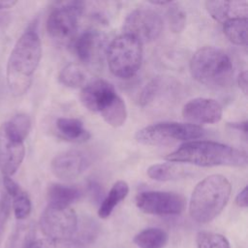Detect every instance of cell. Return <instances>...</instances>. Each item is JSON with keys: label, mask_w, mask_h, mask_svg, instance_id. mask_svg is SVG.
Segmentation results:
<instances>
[{"label": "cell", "mask_w": 248, "mask_h": 248, "mask_svg": "<svg viewBox=\"0 0 248 248\" xmlns=\"http://www.w3.org/2000/svg\"><path fill=\"white\" fill-rule=\"evenodd\" d=\"M79 99L84 108L99 113L112 127L122 126L127 118V108L113 85L104 79H96L84 85Z\"/></svg>", "instance_id": "277c9868"}, {"label": "cell", "mask_w": 248, "mask_h": 248, "mask_svg": "<svg viewBox=\"0 0 248 248\" xmlns=\"http://www.w3.org/2000/svg\"><path fill=\"white\" fill-rule=\"evenodd\" d=\"M235 203L239 207H247V187L246 186L235 197Z\"/></svg>", "instance_id": "1f68e13d"}, {"label": "cell", "mask_w": 248, "mask_h": 248, "mask_svg": "<svg viewBox=\"0 0 248 248\" xmlns=\"http://www.w3.org/2000/svg\"><path fill=\"white\" fill-rule=\"evenodd\" d=\"M9 130L18 139L25 140L30 129H31V119L25 113H18L12 117L10 120L6 121Z\"/></svg>", "instance_id": "4316f807"}, {"label": "cell", "mask_w": 248, "mask_h": 248, "mask_svg": "<svg viewBox=\"0 0 248 248\" xmlns=\"http://www.w3.org/2000/svg\"><path fill=\"white\" fill-rule=\"evenodd\" d=\"M29 248H82L81 244L73 239L41 238L35 240Z\"/></svg>", "instance_id": "f546056e"}, {"label": "cell", "mask_w": 248, "mask_h": 248, "mask_svg": "<svg viewBox=\"0 0 248 248\" xmlns=\"http://www.w3.org/2000/svg\"><path fill=\"white\" fill-rule=\"evenodd\" d=\"M42 57V44L34 30L25 31L16 42L6 67L7 84L15 96L29 89L32 78Z\"/></svg>", "instance_id": "6da1fadb"}, {"label": "cell", "mask_w": 248, "mask_h": 248, "mask_svg": "<svg viewBox=\"0 0 248 248\" xmlns=\"http://www.w3.org/2000/svg\"><path fill=\"white\" fill-rule=\"evenodd\" d=\"M223 31L226 37L234 45L246 46L247 44V17H231L223 22Z\"/></svg>", "instance_id": "7402d4cb"}, {"label": "cell", "mask_w": 248, "mask_h": 248, "mask_svg": "<svg viewBox=\"0 0 248 248\" xmlns=\"http://www.w3.org/2000/svg\"><path fill=\"white\" fill-rule=\"evenodd\" d=\"M59 81L68 87L78 88L84 86L86 82V74L77 64L71 63L63 67L58 76Z\"/></svg>", "instance_id": "cb8c5ba5"}, {"label": "cell", "mask_w": 248, "mask_h": 248, "mask_svg": "<svg viewBox=\"0 0 248 248\" xmlns=\"http://www.w3.org/2000/svg\"><path fill=\"white\" fill-rule=\"evenodd\" d=\"M90 166V160L83 152L70 150L55 156L50 169L52 173L62 180H72L80 176Z\"/></svg>", "instance_id": "5bb4252c"}, {"label": "cell", "mask_w": 248, "mask_h": 248, "mask_svg": "<svg viewBox=\"0 0 248 248\" xmlns=\"http://www.w3.org/2000/svg\"><path fill=\"white\" fill-rule=\"evenodd\" d=\"M167 85H169V83L165 78L160 77L154 78L141 90L139 98L140 105L141 107H145L154 102L156 98L162 95L164 90L167 88Z\"/></svg>", "instance_id": "d4e9b609"}, {"label": "cell", "mask_w": 248, "mask_h": 248, "mask_svg": "<svg viewBox=\"0 0 248 248\" xmlns=\"http://www.w3.org/2000/svg\"><path fill=\"white\" fill-rule=\"evenodd\" d=\"M169 5L170 7L167 11V17L170 28L173 33H180L186 25V13L177 3L170 2Z\"/></svg>", "instance_id": "83f0119b"}, {"label": "cell", "mask_w": 248, "mask_h": 248, "mask_svg": "<svg viewBox=\"0 0 248 248\" xmlns=\"http://www.w3.org/2000/svg\"><path fill=\"white\" fill-rule=\"evenodd\" d=\"M232 128H234L238 131L243 132L244 134L247 133V122L246 121H242V122H233V123H230L229 124Z\"/></svg>", "instance_id": "836d02e7"}, {"label": "cell", "mask_w": 248, "mask_h": 248, "mask_svg": "<svg viewBox=\"0 0 248 248\" xmlns=\"http://www.w3.org/2000/svg\"><path fill=\"white\" fill-rule=\"evenodd\" d=\"M222 106L209 98H195L187 102L182 108V116L190 124H213L221 120Z\"/></svg>", "instance_id": "4fadbf2b"}, {"label": "cell", "mask_w": 248, "mask_h": 248, "mask_svg": "<svg viewBox=\"0 0 248 248\" xmlns=\"http://www.w3.org/2000/svg\"><path fill=\"white\" fill-rule=\"evenodd\" d=\"M128 193V183L124 180L116 181L100 204V207L98 209L99 217L102 219L108 218L112 213L114 208L127 197Z\"/></svg>", "instance_id": "d6986e66"}, {"label": "cell", "mask_w": 248, "mask_h": 248, "mask_svg": "<svg viewBox=\"0 0 248 248\" xmlns=\"http://www.w3.org/2000/svg\"><path fill=\"white\" fill-rule=\"evenodd\" d=\"M17 2L15 0H0V11L13 8Z\"/></svg>", "instance_id": "e575fe53"}, {"label": "cell", "mask_w": 248, "mask_h": 248, "mask_svg": "<svg viewBox=\"0 0 248 248\" xmlns=\"http://www.w3.org/2000/svg\"><path fill=\"white\" fill-rule=\"evenodd\" d=\"M136 205L146 214L178 215L185 209V199L180 194L173 192L145 191L138 194Z\"/></svg>", "instance_id": "30bf717a"}, {"label": "cell", "mask_w": 248, "mask_h": 248, "mask_svg": "<svg viewBox=\"0 0 248 248\" xmlns=\"http://www.w3.org/2000/svg\"><path fill=\"white\" fill-rule=\"evenodd\" d=\"M109 71L123 79L133 78L140 68L142 61L141 43L128 34H121L109 44L107 51Z\"/></svg>", "instance_id": "8992f818"}, {"label": "cell", "mask_w": 248, "mask_h": 248, "mask_svg": "<svg viewBox=\"0 0 248 248\" xmlns=\"http://www.w3.org/2000/svg\"><path fill=\"white\" fill-rule=\"evenodd\" d=\"M169 241L168 233L160 228H147L134 237V242L140 248H163Z\"/></svg>", "instance_id": "44dd1931"}, {"label": "cell", "mask_w": 248, "mask_h": 248, "mask_svg": "<svg viewBox=\"0 0 248 248\" xmlns=\"http://www.w3.org/2000/svg\"><path fill=\"white\" fill-rule=\"evenodd\" d=\"M12 208L14 215L17 220H24L29 216L32 209V204L26 192L21 190L12 198Z\"/></svg>", "instance_id": "f1b7e54d"}, {"label": "cell", "mask_w": 248, "mask_h": 248, "mask_svg": "<svg viewBox=\"0 0 248 248\" xmlns=\"http://www.w3.org/2000/svg\"><path fill=\"white\" fill-rule=\"evenodd\" d=\"M25 156L24 140L16 137L7 123L0 125V170L3 176L14 175Z\"/></svg>", "instance_id": "7c38bea8"}, {"label": "cell", "mask_w": 248, "mask_h": 248, "mask_svg": "<svg viewBox=\"0 0 248 248\" xmlns=\"http://www.w3.org/2000/svg\"><path fill=\"white\" fill-rule=\"evenodd\" d=\"M198 248H230V242L226 236L211 232H200L197 234Z\"/></svg>", "instance_id": "484cf974"}, {"label": "cell", "mask_w": 248, "mask_h": 248, "mask_svg": "<svg viewBox=\"0 0 248 248\" xmlns=\"http://www.w3.org/2000/svg\"><path fill=\"white\" fill-rule=\"evenodd\" d=\"M189 173L185 167L173 162L154 164L147 169V175L157 181L178 180L187 177Z\"/></svg>", "instance_id": "2e32d148"}, {"label": "cell", "mask_w": 248, "mask_h": 248, "mask_svg": "<svg viewBox=\"0 0 248 248\" xmlns=\"http://www.w3.org/2000/svg\"><path fill=\"white\" fill-rule=\"evenodd\" d=\"M56 128L64 139L71 141L82 142L90 138V133L78 118L60 117L56 120Z\"/></svg>", "instance_id": "ac0fdd59"}, {"label": "cell", "mask_w": 248, "mask_h": 248, "mask_svg": "<svg viewBox=\"0 0 248 248\" xmlns=\"http://www.w3.org/2000/svg\"><path fill=\"white\" fill-rule=\"evenodd\" d=\"M36 230L32 223L18 225L9 236L5 248H29L36 240Z\"/></svg>", "instance_id": "603a6c76"}, {"label": "cell", "mask_w": 248, "mask_h": 248, "mask_svg": "<svg viewBox=\"0 0 248 248\" xmlns=\"http://www.w3.org/2000/svg\"><path fill=\"white\" fill-rule=\"evenodd\" d=\"M194 79L211 88H224L232 80V63L229 55L214 46L198 49L190 60Z\"/></svg>", "instance_id": "5b68a950"}, {"label": "cell", "mask_w": 248, "mask_h": 248, "mask_svg": "<svg viewBox=\"0 0 248 248\" xmlns=\"http://www.w3.org/2000/svg\"><path fill=\"white\" fill-rule=\"evenodd\" d=\"M204 129L199 125L179 122H160L146 126L136 134V140L145 145H168L192 141L202 138Z\"/></svg>", "instance_id": "52a82bcc"}, {"label": "cell", "mask_w": 248, "mask_h": 248, "mask_svg": "<svg viewBox=\"0 0 248 248\" xmlns=\"http://www.w3.org/2000/svg\"><path fill=\"white\" fill-rule=\"evenodd\" d=\"M83 9L84 3L79 1L65 2L55 7L46 19L48 35L59 42L72 39L77 31Z\"/></svg>", "instance_id": "ba28073f"}, {"label": "cell", "mask_w": 248, "mask_h": 248, "mask_svg": "<svg viewBox=\"0 0 248 248\" xmlns=\"http://www.w3.org/2000/svg\"><path fill=\"white\" fill-rule=\"evenodd\" d=\"M165 159L173 163H187L199 167H245L247 155L244 151L211 140L184 142Z\"/></svg>", "instance_id": "7a4b0ae2"}, {"label": "cell", "mask_w": 248, "mask_h": 248, "mask_svg": "<svg viewBox=\"0 0 248 248\" xmlns=\"http://www.w3.org/2000/svg\"><path fill=\"white\" fill-rule=\"evenodd\" d=\"M104 45L102 34L95 30L81 33L74 44V50L78 58L83 63H92L99 56Z\"/></svg>", "instance_id": "9a60e30c"}, {"label": "cell", "mask_w": 248, "mask_h": 248, "mask_svg": "<svg viewBox=\"0 0 248 248\" xmlns=\"http://www.w3.org/2000/svg\"><path fill=\"white\" fill-rule=\"evenodd\" d=\"M46 197L49 205L70 206V204L79 200L81 192L76 187L53 183L47 188Z\"/></svg>", "instance_id": "e0dca14e"}, {"label": "cell", "mask_w": 248, "mask_h": 248, "mask_svg": "<svg viewBox=\"0 0 248 248\" xmlns=\"http://www.w3.org/2000/svg\"><path fill=\"white\" fill-rule=\"evenodd\" d=\"M237 83H238V87L240 88V90L243 92L244 95L247 94V72L243 71L238 75L237 78Z\"/></svg>", "instance_id": "d6a6232c"}, {"label": "cell", "mask_w": 248, "mask_h": 248, "mask_svg": "<svg viewBox=\"0 0 248 248\" xmlns=\"http://www.w3.org/2000/svg\"><path fill=\"white\" fill-rule=\"evenodd\" d=\"M39 225L46 237L70 239L78 231V217L70 206L48 204L40 217Z\"/></svg>", "instance_id": "9c48e42d"}, {"label": "cell", "mask_w": 248, "mask_h": 248, "mask_svg": "<svg viewBox=\"0 0 248 248\" xmlns=\"http://www.w3.org/2000/svg\"><path fill=\"white\" fill-rule=\"evenodd\" d=\"M231 191V182L222 174H211L200 181L189 202L191 218L200 224L211 222L227 205Z\"/></svg>", "instance_id": "3957f363"}, {"label": "cell", "mask_w": 248, "mask_h": 248, "mask_svg": "<svg viewBox=\"0 0 248 248\" xmlns=\"http://www.w3.org/2000/svg\"><path fill=\"white\" fill-rule=\"evenodd\" d=\"M163 30L161 16L150 9H137L125 18L123 32L142 43H150L158 39Z\"/></svg>", "instance_id": "8fae6325"}, {"label": "cell", "mask_w": 248, "mask_h": 248, "mask_svg": "<svg viewBox=\"0 0 248 248\" xmlns=\"http://www.w3.org/2000/svg\"><path fill=\"white\" fill-rule=\"evenodd\" d=\"M3 185L5 188L6 194L10 198H13L22 190L19 187V185L15 180H13V178L10 176H3Z\"/></svg>", "instance_id": "4dcf8cb0"}, {"label": "cell", "mask_w": 248, "mask_h": 248, "mask_svg": "<svg viewBox=\"0 0 248 248\" xmlns=\"http://www.w3.org/2000/svg\"><path fill=\"white\" fill-rule=\"evenodd\" d=\"M207 13L212 18L217 21L224 22L231 18V15L237 14L240 9H247L246 2H232V1H206L204 3Z\"/></svg>", "instance_id": "ffe728a7"}]
</instances>
